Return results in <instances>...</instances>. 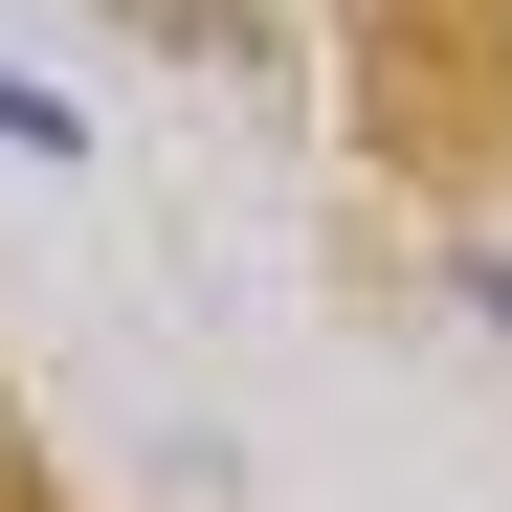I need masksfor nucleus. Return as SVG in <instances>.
Returning a JSON list of instances; mask_svg holds the SVG:
<instances>
[{
    "mask_svg": "<svg viewBox=\"0 0 512 512\" xmlns=\"http://www.w3.org/2000/svg\"><path fill=\"white\" fill-rule=\"evenodd\" d=\"M468 312H490V334H512V268H468Z\"/></svg>",
    "mask_w": 512,
    "mask_h": 512,
    "instance_id": "obj_3",
    "label": "nucleus"
},
{
    "mask_svg": "<svg viewBox=\"0 0 512 512\" xmlns=\"http://www.w3.org/2000/svg\"><path fill=\"white\" fill-rule=\"evenodd\" d=\"M0 156H90V134H67V90H23V67H0Z\"/></svg>",
    "mask_w": 512,
    "mask_h": 512,
    "instance_id": "obj_1",
    "label": "nucleus"
},
{
    "mask_svg": "<svg viewBox=\"0 0 512 512\" xmlns=\"http://www.w3.org/2000/svg\"><path fill=\"white\" fill-rule=\"evenodd\" d=\"M112 23H156L179 67H223V0H112Z\"/></svg>",
    "mask_w": 512,
    "mask_h": 512,
    "instance_id": "obj_2",
    "label": "nucleus"
}]
</instances>
